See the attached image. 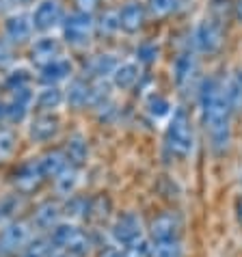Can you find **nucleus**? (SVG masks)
Here are the masks:
<instances>
[{
    "label": "nucleus",
    "mask_w": 242,
    "mask_h": 257,
    "mask_svg": "<svg viewBox=\"0 0 242 257\" xmlns=\"http://www.w3.org/2000/svg\"><path fill=\"white\" fill-rule=\"evenodd\" d=\"M227 102H229L231 112L242 110V71H236L227 82Z\"/></svg>",
    "instance_id": "26"
},
{
    "label": "nucleus",
    "mask_w": 242,
    "mask_h": 257,
    "mask_svg": "<svg viewBox=\"0 0 242 257\" xmlns=\"http://www.w3.org/2000/svg\"><path fill=\"white\" fill-rule=\"evenodd\" d=\"M177 3L180 0H147V13L156 20H162V18H169L171 13L177 9Z\"/></svg>",
    "instance_id": "27"
},
{
    "label": "nucleus",
    "mask_w": 242,
    "mask_h": 257,
    "mask_svg": "<svg viewBox=\"0 0 242 257\" xmlns=\"http://www.w3.org/2000/svg\"><path fill=\"white\" fill-rule=\"evenodd\" d=\"M93 31H95V22H93V16H89V13L74 11L63 20V39L74 48L87 46Z\"/></svg>",
    "instance_id": "4"
},
{
    "label": "nucleus",
    "mask_w": 242,
    "mask_h": 257,
    "mask_svg": "<svg viewBox=\"0 0 242 257\" xmlns=\"http://www.w3.org/2000/svg\"><path fill=\"white\" fill-rule=\"evenodd\" d=\"M119 18V31H124L128 35H134L139 33L145 24V18H147V9L141 3H126L124 7L119 9L117 13Z\"/></svg>",
    "instance_id": "12"
},
{
    "label": "nucleus",
    "mask_w": 242,
    "mask_h": 257,
    "mask_svg": "<svg viewBox=\"0 0 242 257\" xmlns=\"http://www.w3.org/2000/svg\"><path fill=\"white\" fill-rule=\"evenodd\" d=\"M152 257H182L184 255V248H182V242L175 240V242H162V244H152Z\"/></svg>",
    "instance_id": "34"
},
{
    "label": "nucleus",
    "mask_w": 242,
    "mask_h": 257,
    "mask_svg": "<svg viewBox=\"0 0 242 257\" xmlns=\"http://www.w3.org/2000/svg\"><path fill=\"white\" fill-rule=\"evenodd\" d=\"M13 59H16V56H13V44L9 39H0V69H7L13 63Z\"/></svg>",
    "instance_id": "38"
},
{
    "label": "nucleus",
    "mask_w": 242,
    "mask_h": 257,
    "mask_svg": "<svg viewBox=\"0 0 242 257\" xmlns=\"http://www.w3.org/2000/svg\"><path fill=\"white\" fill-rule=\"evenodd\" d=\"M199 110L208 130L210 145L216 154H225L231 143V108L227 102V87L218 76H208L199 87Z\"/></svg>",
    "instance_id": "1"
},
{
    "label": "nucleus",
    "mask_w": 242,
    "mask_h": 257,
    "mask_svg": "<svg viewBox=\"0 0 242 257\" xmlns=\"http://www.w3.org/2000/svg\"><path fill=\"white\" fill-rule=\"evenodd\" d=\"M20 210V195H7L0 199V223H11V218L16 216Z\"/></svg>",
    "instance_id": "31"
},
{
    "label": "nucleus",
    "mask_w": 242,
    "mask_h": 257,
    "mask_svg": "<svg viewBox=\"0 0 242 257\" xmlns=\"http://www.w3.org/2000/svg\"><path fill=\"white\" fill-rule=\"evenodd\" d=\"M18 3H22V5H28V3H33V0H18Z\"/></svg>",
    "instance_id": "45"
},
{
    "label": "nucleus",
    "mask_w": 242,
    "mask_h": 257,
    "mask_svg": "<svg viewBox=\"0 0 242 257\" xmlns=\"http://www.w3.org/2000/svg\"><path fill=\"white\" fill-rule=\"evenodd\" d=\"M156 59H158V48H156V44H152V41H143V44L137 48V61L139 63L149 65V63H154Z\"/></svg>",
    "instance_id": "36"
},
{
    "label": "nucleus",
    "mask_w": 242,
    "mask_h": 257,
    "mask_svg": "<svg viewBox=\"0 0 242 257\" xmlns=\"http://www.w3.org/2000/svg\"><path fill=\"white\" fill-rule=\"evenodd\" d=\"M74 3H76V11H82V13L93 16V11L97 9L99 0H74Z\"/></svg>",
    "instance_id": "40"
},
{
    "label": "nucleus",
    "mask_w": 242,
    "mask_h": 257,
    "mask_svg": "<svg viewBox=\"0 0 242 257\" xmlns=\"http://www.w3.org/2000/svg\"><path fill=\"white\" fill-rule=\"evenodd\" d=\"M5 35L13 46L26 44L33 35V20L28 16H24V13H13V16H9L5 22Z\"/></svg>",
    "instance_id": "15"
},
{
    "label": "nucleus",
    "mask_w": 242,
    "mask_h": 257,
    "mask_svg": "<svg viewBox=\"0 0 242 257\" xmlns=\"http://www.w3.org/2000/svg\"><path fill=\"white\" fill-rule=\"evenodd\" d=\"M117 65H119V61L112 54H97V56L91 59L89 71H91V76H93V80H97V78H102V80H104L106 76L115 74Z\"/></svg>",
    "instance_id": "24"
},
{
    "label": "nucleus",
    "mask_w": 242,
    "mask_h": 257,
    "mask_svg": "<svg viewBox=\"0 0 242 257\" xmlns=\"http://www.w3.org/2000/svg\"><path fill=\"white\" fill-rule=\"evenodd\" d=\"M152 240L139 238L130 242L128 246H124V257H152Z\"/></svg>",
    "instance_id": "33"
},
{
    "label": "nucleus",
    "mask_w": 242,
    "mask_h": 257,
    "mask_svg": "<svg viewBox=\"0 0 242 257\" xmlns=\"http://www.w3.org/2000/svg\"><path fill=\"white\" fill-rule=\"evenodd\" d=\"M225 41V26L214 18H203L195 31V46L203 54H216Z\"/></svg>",
    "instance_id": "6"
},
{
    "label": "nucleus",
    "mask_w": 242,
    "mask_h": 257,
    "mask_svg": "<svg viewBox=\"0 0 242 257\" xmlns=\"http://www.w3.org/2000/svg\"><path fill=\"white\" fill-rule=\"evenodd\" d=\"M87 205H89V199L84 197H76V195H69V199L65 201V205H63V214H67V216L72 218H84L87 216Z\"/></svg>",
    "instance_id": "30"
},
{
    "label": "nucleus",
    "mask_w": 242,
    "mask_h": 257,
    "mask_svg": "<svg viewBox=\"0 0 242 257\" xmlns=\"http://www.w3.org/2000/svg\"><path fill=\"white\" fill-rule=\"evenodd\" d=\"M13 149H16V137H13L11 132L3 130V132H0V158L11 156Z\"/></svg>",
    "instance_id": "39"
},
{
    "label": "nucleus",
    "mask_w": 242,
    "mask_h": 257,
    "mask_svg": "<svg viewBox=\"0 0 242 257\" xmlns=\"http://www.w3.org/2000/svg\"><path fill=\"white\" fill-rule=\"evenodd\" d=\"M197 71H199V63H197L195 52L184 50L175 59V65H173V80L177 84V89H186L188 84L195 80Z\"/></svg>",
    "instance_id": "14"
},
{
    "label": "nucleus",
    "mask_w": 242,
    "mask_h": 257,
    "mask_svg": "<svg viewBox=\"0 0 242 257\" xmlns=\"http://www.w3.org/2000/svg\"><path fill=\"white\" fill-rule=\"evenodd\" d=\"M233 212H236L238 225L242 227V195H238V197H236V201H233Z\"/></svg>",
    "instance_id": "41"
},
{
    "label": "nucleus",
    "mask_w": 242,
    "mask_h": 257,
    "mask_svg": "<svg viewBox=\"0 0 242 257\" xmlns=\"http://www.w3.org/2000/svg\"><path fill=\"white\" fill-rule=\"evenodd\" d=\"M147 110H149V115L152 117L160 119V117L171 115V104H169L167 97L154 93V95H149V99H147Z\"/></svg>",
    "instance_id": "32"
},
{
    "label": "nucleus",
    "mask_w": 242,
    "mask_h": 257,
    "mask_svg": "<svg viewBox=\"0 0 242 257\" xmlns=\"http://www.w3.org/2000/svg\"><path fill=\"white\" fill-rule=\"evenodd\" d=\"M99 257H124V251H119V248H106Z\"/></svg>",
    "instance_id": "43"
},
{
    "label": "nucleus",
    "mask_w": 242,
    "mask_h": 257,
    "mask_svg": "<svg viewBox=\"0 0 242 257\" xmlns=\"http://www.w3.org/2000/svg\"><path fill=\"white\" fill-rule=\"evenodd\" d=\"M56 59H61V41L56 37H50V35H46V37H39L31 46V61L39 69L50 65V63L56 61Z\"/></svg>",
    "instance_id": "11"
},
{
    "label": "nucleus",
    "mask_w": 242,
    "mask_h": 257,
    "mask_svg": "<svg viewBox=\"0 0 242 257\" xmlns=\"http://www.w3.org/2000/svg\"><path fill=\"white\" fill-rule=\"evenodd\" d=\"M63 154H65V158H67V162L72 164V167L80 169L82 164L87 162V156H89L87 139H84L82 134H72V137L67 139V143H65Z\"/></svg>",
    "instance_id": "19"
},
{
    "label": "nucleus",
    "mask_w": 242,
    "mask_h": 257,
    "mask_svg": "<svg viewBox=\"0 0 242 257\" xmlns=\"http://www.w3.org/2000/svg\"><path fill=\"white\" fill-rule=\"evenodd\" d=\"M52 246L72 257H87L91 251V238L72 223H59L50 233Z\"/></svg>",
    "instance_id": "3"
},
{
    "label": "nucleus",
    "mask_w": 242,
    "mask_h": 257,
    "mask_svg": "<svg viewBox=\"0 0 242 257\" xmlns=\"http://www.w3.org/2000/svg\"><path fill=\"white\" fill-rule=\"evenodd\" d=\"M50 257H72V255H67V253H63V251H56V253H52Z\"/></svg>",
    "instance_id": "44"
},
{
    "label": "nucleus",
    "mask_w": 242,
    "mask_h": 257,
    "mask_svg": "<svg viewBox=\"0 0 242 257\" xmlns=\"http://www.w3.org/2000/svg\"><path fill=\"white\" fill-rule=\"evenodd\" d=\"M44 182H46V175L39 164V158L24 160L13 171V186L18 188L20 195H33V192H37L41 188Z\"/></svg>",
    "instance_id": "7"
},
{
    "label": "nucleus",
    "mask_w": 242,
    "mask_h": 257,
    "mask_svg": "<svg viewBox=\"0 0 242 257\" xmlns=\"http://www.w3.org/2000/svg\"><path fill=\"white\" fill-rule=\"evenodd\" d=\"M180 235H182V218L175 212H162L149 225V240H152V244L175 242L180 240Z\"/></svg>",
    "instance_id": "8"
},
{
    "label": "nucleus",
    "mask_w": 242,
    "mask_h": 257,
    "mask_svg": "<svg viewBox=\"0 0 242 257\" xmlns=\"http://www.w3.org/2000/svg\"><path fill=\"white\" fill-rule=\"evenodd\" d=\"M165 147L175 158H188L195 147L193 123H190L186 108H182V106H177L169 119V125L165 132Z\"/></svg>",
    "instance_id": "2"
},
{
    "label": "nucleus",
    "mask_w": 242,
    "mask_h": 257,
    "mask_svg": "<svg viewBox=\"0 0 242 257\" xmlns=\"http://www.w3.org/2000/svg\"><path fill=\"white\" fill-rule=\"evenodd\" d=\"M110 210H112V203L110 199L106 195H99V197H93L89 199V205H87V216L89 220H97V223H102L110 216Z\"/></svg>",
    "instance_id": "25"
},
{
    "label": "nucleus",
    "mask_w": 242,
    "mask_h": 257,
    "mask_svg": "<svg viewBox=\"0 0 242 257\" xmlns=\"http://www.w3.org/2000/svg\"><path fill=\"white\" fill-rule=\"evenodd\" d=\"M76 177H78V169L67 164V169L63 171L59 177H54V184H56V190L61 195H72L74 192V186H76Z\"/></svg>",
    "instance_id": "29"
},
{
    "label": "nucleus",
    "mask_w": 242,
    "mask_h": 257,
    "mask_svg": "<svg viewBox=\"0 0 242 257\" xmlns=\"http://www.w3.org/2000/svg\"><path fill=\"white\" fill-rule=\"evenodd\" d=\"M33 102V93L28 89H20V91H13V97L11 102L5 104V119L11 121V123H20L26 112H28V106Z\"/></svg>",
    "instance_id": "16"
},
{
    "label": "nucleus",
    "mask_w": 242,
    "mask_h": 257,
    "mask_svg": "<svg viewBox=\"0 0 242 257\" xmlns=\"http://www.w3.org/2000/svg\"><path fill=\"white\" fill-rule=\"evenodd\" d=\"M63 210L59 208V203L54 201H44L39 203L33 212V225L41 231H48V229H54L59 225V218H61Z\"/></svg>",
    "instance_id": "17"
},
{
    "label": "nucleus",
    "mask_w": 242,
    "mask_h": 257,
    "mask_svg": "<svg viewBox=\"0 0 242 257\" xmlns=\"http://www.w3.org/2000/svg\"><path fill=\"white\" fill-rule=\"evenodd\" d=\"M63 99H65V95H63V91L59 87H46V89L39 91L37 97H35V110L52 112L54 108H59L63 104Z\"/></svg>",
    "instance_id": "22"
},
{
    "label": "nucleus",
    "mask_w": 242,
    "mask_h": 257,
    "mask_svg": "<svg viewBox=\"0 0 242 257\" xmlns=\"http://www.w3.org/2000/svg\"><path fill=\"white\" fill-rule=\"evenodd\" d=\"M110 233H112V240H115L119 246H128L130 242L143 238V225H141V218L137 214L126 212L115 220Z\"/></svg>",
    "instance_id": "10"
},
{
    "label": "nucleus",
    "mask_w": 242,
    "mask_h": 257,
    "mask_svg": "<svg viewBox=\"0 0 242 257\" xmlns=\"http://www.w3.org/2000/svg\"><path fill=\"white\" fill-rule=\"evenodd\" d=\"M69 76H72V61L65 59V56H61V59L52 61L50 65L41 67L39 80L44 84H48V87H56V82L67 80Z\"/></svg>",
    "instance_id": "18"
},
{
    "label": "nucleus",
    "mask_w": 242,
    "mask_h": 257,
    "mask_svg": "<svg viewBox=\"0 0 242 257\" xmlns=\"http://www.w3.org/2000/svg\"><path fill=\"white\" fill-rule=\"evenodd\" d=\"M139 80H141V67H139V63H134V61L119 63L115 74H112V84H115L117 89H124V91L132 89Z\"/></svg>",
    "instance_id": "20"
},
{
    "label": "nucleus",
    "mask_w": 242,
    "mask_h": 257,
    "mask_svg": "<svg viewBox=\"0 0 242 257\" xmlns=\"http://www.w3.org/2000/svg\"><path fill=\"white\" fill-rule=\"evenodd\" d=\"M99 33H104V35H110V33H115L119 31V18H117V13H112V11H106L102 20H99Z\"/></svg>",
    "instance_id": "37"
},
{
    "label": "nucleus",
    "mask_w": 242,
    "mask_h": 257,
    "mask_svg": "<svg viewBox=\"0 0 242 257\" xmlns=\"http://www.w3.org/2000/svg\"><path fill=\"white\" fill-rule=\"evenodd\" d=\"M59 127H61V121L56 115H52V112H39L31 121L28 134H31V139L35 143H48L59 134Z\"/></svg>",
    "instance_id": "13"
},
{
    "label": "nucleus",
    "mask_w": 242,
    "mask_h": 257,
    "mask_svg": "<svg viewBox=\"0 0 242 257\" xmlns=\"http://www.w3.org/2000/svg\"><path fill=\"white\" fill-rule=\"evenodd\" d=\"M39 164H41V169H44V175L48 180V177H59L63 171L67 169L69 162H67L65 154H63L61 149H54V152H48V154L41 156Z\"/></svg>",
    "instance_id": "23"
},
{
    "label": "nucleus",
    "mask_w": 242,
    "mask_h": 257,
    "mask_svg": "<svg viewBox=\"0 0 242 257\" xmlns=\"http://www.w3.org/2000/svg\"><path fill=\"white\" fill-rule=\"evenodd\" d=\"M28 242H31V227L22 220H11L0 229V257L22 255Z\"/></svg>",
    "instance_id": "5"
},
{
    "label": "nucleus",
    "mask_w": 242,
    "mask_h": 257,
    "mask_svg": "<svg viewBox=\"0 0 242 257\" xmlns=\"http://www.w3.org/2000/svg\"><path fill=\"white\" fill-rule=\"evenodd\" d=\"M52 240L50 238H35L26 244L22 257H50L52 255Z\"/></svg>",
    "instance_id": "28"
},
{
    "label": "nucleus",
    "mask_w": 242,
    "mask_h": 257,
    "mask_svg": "<svg viewBox=\"0 0 242 257\" xmlns=\"http://www.w3.org/2000/svg\"><path fill=\"white\" fill-rule=\"evenodd\" d=\"M28 82H31V74L28 69H13L9 76H7V89L11 91H20V89H28Z\"/></svg>",
    "instance_id": "35"
},
{
    "label": "nucleus",
    "mask_w": 242,
    "mask_h": 257,
    "mask_svg": "<svg viewBox=\"0 0 242 257\" xmlns=\"http://www.w3.org/2000/svg\"><path fill=\"white\" fill-rule=\"evenodd\" d=\"M233 18L242 24V0H236V3H233Z\"/></svg>",
    "instance_id": "42"
},
{
    "label": "nucleus",
    "mask_w": 242,
    "mask_h": 257,
    "mask_svg": "<svg viewBox=\"0 0 242 257\" xmlns=\"http://www.w3.org/2000/svg\"><path fill=\"white\" fill-rule=\"evenodd\" d=\"M89 93H91V80L87 78H74L67 87V104L72 108H84L89 106Z\"/></svg>",
    "instance_id": "21"
},
{
    "label": "nucleus",
    "mask_w": 242,
    "mask_h": 257,
    "mask_svg": "<svg viewBox=\"0 0 242 257\" xmlns=\"http://www.w3.org/2000/svg\"><path fill=\"white\" fill-rule=\"evenodd\" d=\"M33 28L35 31H41V33H48L56 28L59 24H63V9L56 0H41L37 5V9L33 11Z\"/></svg>",
    "instance_id": "9"
}]
</instances>
